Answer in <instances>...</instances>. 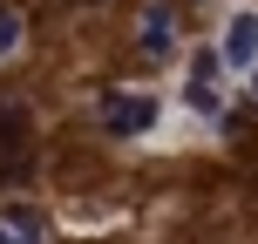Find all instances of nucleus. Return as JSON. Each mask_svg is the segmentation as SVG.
I'll use <instances>...</instances> for the list:
<instances>
[{"label": "nucleus", "mask_w": 258, "mask_h": 244, "mask_svg": "<svg viewBox=\"0 0 258 244\" xmlns=\"http://www.w3.org/2000/svg\"><path fill=\"white\" fill-rule=\"evenodd\" d=\"M27 156H34V116H27V102L0 95V183H7Z\"/></svg>", "instance_id": "1"}, {"label": "nucleus", "mask_w": 258, "mask_h": 244, "mask_svg": "<svg viewBox=\"0 0 258 244\" xmlns=\"http://www.w3.org/2000/svg\"><path fill=\"white\" fill-rule=\"evenodd\" d=\"M102 129L109 136H143V129H156V102L150 95H102Z\"/></svg>", "instance_id": "2"}, {"label": "nucleus", "mask_w": 258, "mask_h": 244, "mask_svg": "<svg viewBox=\"0 0 258 244\" xmlns=\"http://www.w3.org/2000/svg\"><path fill=\"white\" fill-rule=\"evenodd\" d=\"M218 61H224V68H251V61H258V7H238L231 21H224Z\"/></svg>", "instance_id": "3"}, {"label": "nucleus", "mask_w": 258, "mask_h": 244, "mask_svg": "<svg viewBox=\"0 0 258 244\" xmlns=\"http://www.w3.org/2000/svg\"><path fill=\"white\" fill-rule=\"evenodd\" d=\"M143 48H150V54H170V48H177V34H170V7H163V0H150V7H143Z\"/></svg>", "instance_id": "4"}, {"label": "nucleus", "mask_w": 258, "mask_h": 244, "mask_svg": "<svg viewBox=\"0 0 258 244\" xmlns=\"http://www.w3.org/2000/svg\"><path fill=\"white\" fill-rule=\"evenodd\" d=\"M0 244H41V231L27 217H0Z\"/></svg>", "instance_id": "5"}, {"label": "nucleus", "mask_w": 258, "mask_h": 244, "mask_svg": "<svg viewBox=\"0 0 258 244\" xmlns=\"http://www.w3.org/2000/svg\"><path fill=\"white\" fill-rule=\"evenodd\" d=\"M14 48H21V14L0 0V54H14Z\"/></svg>", "instance_id": "6"}]
</instances>
